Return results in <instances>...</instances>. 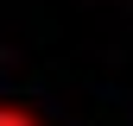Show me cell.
Returning <instances> with one entry per match:
<instances>
[{
    "label": "cell",
    "mask_w": 133,
    "mask_h": 126,
    "mask_svg": "<svg viewBox=\"0 0 133 126\" xmlns=\"http://www.w3.org/2000/svg\"><path fill=\"white\" fill-rule=\"evenodd\" d=\"M0 126H38V120H32L25 107H13V101H6V107H0Z\"/></svg>",
    "instance_id": "6da1fadb"
}]
</instances>
